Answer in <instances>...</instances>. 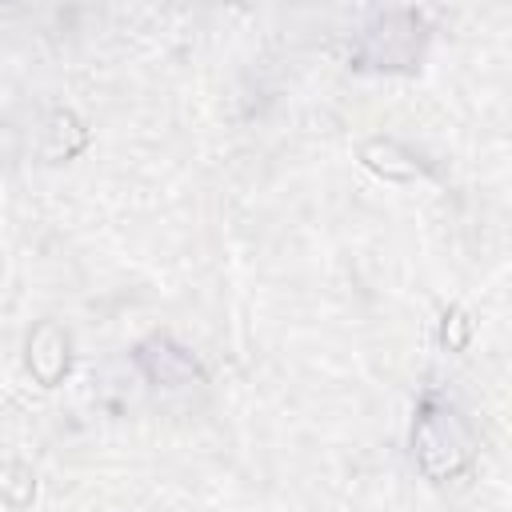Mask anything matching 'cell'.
Instances as JSON below:
<instances>
[{"instance_id": "cell-1", "label": "cell", "mask_w": 512, "mask_h": 512, "mask_svg": "<svg viewBox=\"0 0 512 512\" xmlns=\"http://www.w3.org/2000/svg\"><path fill=\"white\" fill-rule=\"evenodd\" d=\"M476 440L460 412L428 404L412 428V456L428 480H452L472 464Z\"/></svg>"}, {"instance_id": "cell-2", "label": "cell", "mask_w": 512, "mask_h": 512, "mask_svg": "<svg viewBox=\"0 0 512 512\" xmlns=\"http://www.w3.org/2000/svg\"><path fill=\"white\" fill-rule=\"evenodd\" d=\"M28 368L44 388L60 384V376L68 372V336L52 320L32 328V336H28Z\"/></svg>"}, {"instance_id": "cell-3", "label": "cell", "mask_w": 512, "mask_h": 512, "mask_svg": "<svg viewBox=\"0 0 512 512\" xmlns=\"http://www.w3.org/2000/svg\"><path fill=\"white\" fill-rule=\"evenodd\" d=\"M136 360H140V368H144L156 384H188V380L200 376L196 360H192L184 348H176L172 340H148V344H140Z\"/></svg>"}, {"instance_id": "cell-4", "label": "cell", "mask_w": 512, "mask_h": 512, "mask_svg": "<svg viewBox=\"0 0 512 512\" xmlns=\"http://www.w3.org/2000/svg\"><path fill=\"white\" fill-rule=\"evenodd\" d=\"M360 160H364L372 172H380L384 180H416V176H420L416 156L404 152L396 140H368V144L360 148Z\"/></svg>"}, {"instance_id": "cell-5", "label": "cell", "mask_w": 512, "mask_h": 512, "mask_svg": "<svg viewBox=\"0 0 512 512\" xmlns=\"http://www.w3.org/2000/svg\"><path fill=\"white\" fill-rule=\"evenodd\" d=\"M88 144V132L80 128V120L72 112H52L48 120V140H44V156L48 160H68Z\"/></svg>"}, {"instance_id": "cell-6", "label": "cell", "mask_w": 512, "mask_h": 512, "mask_svg": "<svg viewBox=\"0 0 512 512\" xmlns=\"http://www.w3.org/2000/svg\"><path fill=\"white\" fill-rule=\"evenodd\" d=\"M36 492V480L24 464H0V500L12 508H24Z\"/></svg>"}, {"instance_id": "cell-7", "label": "cell", "mask_w": 512, "mask_h": 512, "mask_svg": "<svg viewBox=\"0 0 512 512\" xmlns=\"http://www.w3.org/2000/svg\"><path fill=\"white\" fill-rule=\"evenodd\" d=\"M468 332H472V320H468L460 308H452V312L444 316V344H448V348H464V344H468Z\"/></svg>"}, {"instance_id": "cell-8", "label": "cell", "mask_w": 512, "mask_h": 512, "mask_svg": "<svg viewBox=\"0 0 512 512\" xmlns=\"http://www.w3.org/2000/svg\"><path fill=\"white\" fill-rule=\"evenodd\" d=\"M12 156H16V132L12 124L0 120V160H12Z\"/></svg>"}]
</instances>
